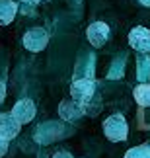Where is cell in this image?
Here are the masks:
<instances>
[{"instance_id": "obj_1", "label": "cell", "mask_w": 150, "mask_h": 158, "mask_svg": "<svg viewBox=\"0 0 150 158\" xmlns=\"http://www.w3.org/2000/svg\"><path fill=\"white\" fill-rule=\"evenodd\" d=\"M103 133L111 143H121L129 135V125L127 119L121 113H113L103 121Z\"/></svg>"}, {"instance_id": "obj_2", "label": "cell", "mask_w": 150, "mask_h": 158, "mask_svg": "<svg viewBox=\"0 0 150 158\" xmlns=\"http://www.w3.org/2000/svg\"><path fill=\"white\" fill-rule=\"evenodd\" d=\"M47 43H49V33L43 27H31L23 33V47L31 53H39L43 51Z\"/></svg>"}, {"instance_id": "obj_3", "label": "cell", "mask_w": 150, "mask_h": 158, "mask_svg": "<svg viewBox=\"0 0 150 158\" xmlns=\"http://www.w3.org/2000/svg\"><path fill=\"white\" fill-rule=\"evenodd\" d=\"M94 92H95V82L92 80V78H78V80L72 82V88H70L72 100L80 102V104H84V106L94 98Z\"/></svg>"}, {"instance_id": "obj_4", "label": "cell", "mask_w": 150, "mask_h": 158, "mask_svg": "<svg viewBox=\"0 0 150 158\" xmlns=\"http://www.w3.org/2000/svg\"><path fill=\"white\" fill-rule=\"evenodd\" d=\"M88 41L92 43L94 47H103L107 43V39H109V26H107L105 22H92L88 26Z\"/></svg>"}, {"instance_id": "obj_5", "label": "cell", "mask_w": 150, "mask_h": 158, "mask_svg": "<svg viewBox=\"0 0 150 158\" xmlns=\"http://www.w3.org/2000/svg\"><path fill=\"white\" fill-rule=\"evenodd\" d=\"M35 111H37V107H35L33 104V100H29V98H22V100H18L16 102V106L12 107V115L18 119V123H29L33 117H35Z\"/></svg>"}, {"instance_id": "obj_6", "label": "cell", "mask_w": 150, "mask_h": 158, "mask_svg": "<svg viewBox=\"0 0 150 158\" xmlns=\"http://www.w3.org/2000/svg\"><path fill=\"white\" fill-rule=\"evenodd\" d=\"M129 45L133 47L135 51L140 53H150V29L146 27H133L129 33Z\"/></svg>"}, {"instance_id": "obj_7", "label": "cell", "mask_w": 150, "mask_h": 158, "mask_svg": "<svg viewBox=\"0 0 150 158\" xmlns=\"http://www.w3.org/2000/svg\"><path fill=\"white\" fill-rule=\"evenodd\" d=\"M84 113H86V106L76 100H63L61 106H59V115L64 121H74L78 117H82Z\"/></svg>"}, {"instance_id": "obj_8", "label": "cell", "mask_w": 150, "mask_h": 158, "mask_svg": "<svg viewBox=\"0 0 150 158\" xmlns=\"http://www.w3.org/2000/svg\"><path fill=\"white\" fill-rule=\"evenodd\" d=\"M22 129V123H18V119L12 113H0V137L12 141Z\"/></svg>"}, {"instance_id": "obj_9", "label": "cell", "mask_w": 150, "mask_h": 158, "mask_svg": "<svg viewBox=\"0 0 150 158\" xmlns=\"http://www.w3.org/2000/svg\"><path fill=\"white\" fill-rule=\"evenodd\" d=\"M16 14H18V4L14 0H0V23H4V26L12 23Z\"/></svg>"}, {"instance_id": "obj_10", "label": "cell", "mask_w": 150, "mask_h": 158, "mask_svg": "<svg viewBox=\"0 0 150 158\" xmlns=\"http://www.w3.org/2000/svg\"><path fill=\"white\" fill-rule=\"evenodd\" d=\"M135 100L142 107H150V84H140L135 88Z\"/></svg>"}, {"instance_id": "obj_11", "label": "cell", "mask_w": 150, "mask_h": 158, "mask_svg": "<svg viewBox=\"0 0 150 158\" xmlns=\"http://www.w3.org/2000/svg\"><path fill=\"white\" fill-rule=\"evenodd\" d=\"M123 158H150V144H139L129 148Z\"/></svg>"}, {"instance_id": "obj_12", "label": "cell", "mask_w": 150, "mask_h": 158, "mask_svg": "<svg viewBox=\"0 0 150 158\" xmlns=\"http://www.w3.org/2000/svg\"><path fill=\"white\" fill-rule=\"evenodd\" d=\"M8 147H10V141H8V139H4V137H0V158L8 152Z\"/></svg>"}, {"instance_id": "obj_13", "label": "cell", "mask_w": 150, "mask_h": 158, "mask_svg": "<svg viewBox=\"0 0 150 158\" xmlns=\"http://www.w3.org/2000/svg\"><path fill=\"white\" fill-rule=\"evenodd\" d=\"M53 158H72V154L67 152V150H59V152L53 154Z\"/></svg>"}, {"instance_id": "obj_14", "label": "cell", "mask_w": 150, "mask_h": 158, "mask_svg": "<svg viewBox=\"0 0 150 158\" xmlns=\"http://www.w3.org/2000/svg\"><path fill=\"white\" fill-rule=\"evenodd\" d=\"M4 98H6V86H4V82L0 80V104L4 102Z\"/></svg>"}, {"instance_id": "obj_15", "label": "cell", "mask_w": 150, "mask_h": 158, "mask_svg": "<svg viewBox=\"0 0 150 158\" xmlns=\"http://www.w3.org/2000/svg\"><path fill=\"white\" fill-rule=\"evenodd\" d=\"M22 2H27V4H39V2H45V0H22Z\"/></svg>"}, {"instance_id": "obj_16", "label": "cell", "mask_w": 150, "mask_h": 158, "mask_svg": "<svg viewBox=\"0 0 150 158\" xmlns=\"http://www.w3.org/2000/svg\"><path fill=\"white\" fill-rule=\"evenodd\" d=\"M140 4H144V6H148V8H150V0H140Z\"/></svg>"}, {"instance_id": "obj_17", "label": "cell", "mask_w": 150, "mask_h": 158, "mask_svg": "<svg viewBox=\"0 0 150 158\" xmlns=\"http://www.w3.org/2000/svg\"><path fill=\"white\" fill-rule=\"evenodd\" d=\"M78 2H80V0H78Z\"/></svg>"}]
</instances>
